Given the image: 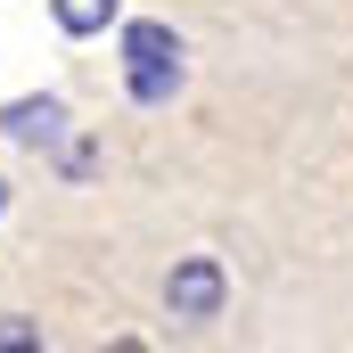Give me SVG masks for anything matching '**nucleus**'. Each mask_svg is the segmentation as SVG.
<instances>
[{"mask_svg":"<svg viewBox=\"0 0 353 353\" xmlns=\"http://www.w3.org/2000/svg\"><path fill=\"white\" fill-rule=\"evenodd\" d=\"M123 90H132L140 107H157V99L181 90V33L173 25H157V17L123 25Z\"/></svg>","mask_w":353,"mask_h":353,"instance_id":"f257e3e1","label":"nucleus"},{"mask_svg":"<svg viewBox=\"0 0 353 353\" xmlns=\"http://www.w3.org/2000/svg\"><path fill=\"white\" fill-rule=\"evenodd\" d=\"M50 8H58L66 33H107L115 25V0H50Z\"/></svg>","mask_w":353,"mask_h":353,"instance_id":"20e7f679","label":"nucleus"},{"mask_svg":"<svg viewBox=\"0 0 353 353\" xmlns=\"http://www.w3.org/2000/svg\"><path fill=\"white\" fill-rule=\"evenodd\" d=\"M0 205H8V181H0Z\"/></svg>","mask_w":353,"mask_h":353,"instance_id":"423d86ee","label":"nucleus"},{"mask_svg":"<svg viewBox=\"0 0 353 353\" xmlns=\"http://www.w3.org/2000/svg\"><path fill=\"white\" fill-rule=\"evenodd\" d=\"M0 132H8L17 148H58V140H66V107H58V99H8V107H0Z\"/></svg>","mask_w":353,"mask_h":353,"instance_id":"7ed1b4c3","label":"nucleus"},{"mask_svg":"<svg viewBox=\"0 0 353 353\" xmlns=\"http://www.w3.org/2000/svg\"><path fill=\"white\" fill-rule=\"evenodd\" d=\"M17 345H41V329L33 321H0V353H17Z\"/></svg>","mask_w":353,"mask_h":353,"instance_id":"39448f33","label":"nucleus"},{"mask_svg":"<svg viewBox=\"0 0 353 353\" xmlns=\"http://www.w3.org/2000/svg\"><path fill=\"white\" fill-rule=\"evenodd\" d=\"M222 296H230V279H222L214 255H189V263H173V279H165V312H173V321H214Z\"/></svg>","mask_w":353,"mask_h":353,"instance_id":"f03ea898","label":"nucleus"}]
</instances>
